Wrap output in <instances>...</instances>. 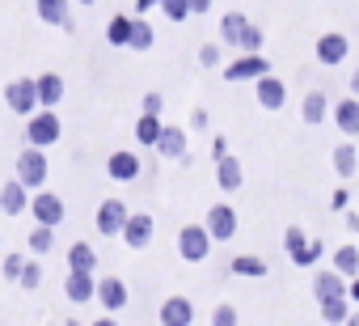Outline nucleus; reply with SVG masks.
<instances>
[{"mask_svg": "<svg viewBox=\"0 0 359 326\" xmlns=\"http://www.w3.org/2000/svg\"><path fill=\"white\" fill-rule=\"evenodd\" d=\"M85 326H118V322H114V313H102L97 322H85Z\"/></svg>", "mask_w": 359, "mask_h": 326, "instance_id": "obj_50", "label": "nucleus"}, {"mask_svg": "<svg viewBox=\"0 0 359 326\" xmlns=\"http://www.w3.org/2000/svg\"><path fill=\"white\" fill-rule=\"evenodd\" d=\"M30 212H34V225H47V229H60V225L68 221V204H64L55 191H34Z\"/></svg>", "mask_w": 359, "mask_h": 326, "instance_id": "obj_5", "label": "nucleus"}, {"mask_svg": "<svg viewBox=\"0 0 359 326\" xmlns=\"http://www.w3.org/2000/svg\"><path fill=\"white\" fill-rule=\"evenodd\" d=\"M321 259H325V242L321 237H309V250H304V263L300 267H317Z\"/></svg>", "mask_w": 359, "mask_h": 326, "instance_id": "obj_41", "label": "nucleus"}, {"mask_svg": "<svg viewBox=\"0 0 359 326\" xmlns=\"http://www.w3.org/2000/svg\"><path fill=\"white\" fill-rule=\"evenodd\" d=\"M330 98H325V89H309L304 98H300V119L309 123V127H317V123H325L330 119Z\"/></svg>", "mask_w": 359, "mask_h": 326, "instance_id": "obj_22", "label": "nucleus"}, {"mask_svg": "<svg viewBox=\"0 0 359 326\" xmlns=\"http://www.w3.org/2000/svg\"><path fill=\"white\" fill-rule=\"evenodd\" d=\"M330 271H338L342 280H355V275H359V246H351V242H346V246H338V250H334Z\"/></svg>", "mask_w": 359, "mask_h": 326, "instance_id": "obj_26", "label": "nucleus"}, {"mask_svg": "<svg viewBox=\"0 0 359 326\" xmlns=\"http://www.w3.org/2000/svg\"><path fill=\"white\" fill-rule=\"evenodd\" d=\"M93 301H97L106 313H118V309L131 301V292H127V284H123L118 275H102V280H97V296H93Z\"/></svg>", "mask_w": 359, "mask_h": 326, "instance_id": "obj_13", "label": "nucleus"}, {"mask_svg": "<svg viewBox=\"0 0 359 326\" xmlns=\"http://www.w3.org/2000/svg\"><path fill=\"white\" fill-rule=\"evenodd\" d=\"M152 233H156V221L148 212H131L118 237L127 242V250H144V246H152Z\"/></svg>", "mask_w": 359, "mask_h": 326, "instance_id": "obj_10", "label": "nucleus"}, {"mask_svg": "<svg viewBox=\"0 0 359 326\" xmlns=\"http://www.w3.org/2000/svg\"><path fill=\"white\" fill-rule=\"evenodd\" d=\"M212 157H216V161H220V157H229V140H224V136H216V140H212Z\"/></svg>", "mask_w": 359, "mask_h": 326, "instance_id": "obj_45", "label": "nucleus"}, {"mask_svg": "<svg viewBox=\"0 0 359 326\" xmlns=\"http://www.w3.org/2000/svg\"><path fill=\"white\" fill-rule=\"evenodd\" d=\"M26 250H30V259H43V254H51V250H55V229H47V225H34V229H30V237H26Z\"/></svg>", "mask_w": 359, "mask_h": 326, "instance_id": "obj_30", "label": "nucleus"}, {"mask_svg": "<svg viewBox=\"0 0 359 326\" xmlns=\"http://www.w3.org/2000/svg\"><path fill=\"white\" fill-rule=\"evenodd\" d=\"M245 26H250V18H245V13H237V9H233V13H224V18H220V47H233V51H237V43H241V30H245Z\"/></svg>", "mask_w": 359, "mask_h": 326, "instance_id": "obj_25", "label": "nucleus"}, {"mask_svg": "<svg viewBox=\"0 0 359 326\" xmlns=\"http://www.w3.org/2000/svg\"><path fill=\"white\" fill-rule=\"evenodd\" d=\"M76 5H93V0H76Z\"/></svg>", "mask_w": 359, "mask_h": 326, "instance_id": "obj_54", "label": "nucleus"}, {"mask_svg": "<svg viewBox=\"0 0 359 326\" xmlns=\"http://www.w3.org/2000/svg\"><path fill=\"white\" fill-rule=\"evenodd\" d=\"M34 18L43 22V26H55V30H76V22H72V9H68V0H34Z\"/></svg>", "mask_w": 359, "mask_h": 326, "instance_id": "obj_11", "label": "nucleus"}, {"mask_svg": "<svg viewBox=\"0 0 359 326\" xmlns=\"http://www.w3.org/2000/svg\"><path fill=\"white\" fill-rule=\"evenodd\" d=\"M330 119L338 123V131H342L346 140H355V136H359V98H338V102L330 106Z\"/></svg>", "mask_w": 359, "mask_h": 326, "instance_id": "obj_20", "label": "nucleus"}, {"mask_svg": "<svg viewBox=\"0 0 359 326\" xmlns=\"http://www.w3.org/2000/svg\"><path fill=\"white\" fill-rule=\"evenodd\" d=\"M34 89H39V110H55L68 93V81L60 72H43V77H34Z\"/></svg>", "mask_w": 359, "mask_h": 326, "instance_id": "obj_16", "label": "nucleus"}, {"mask_svg": "<svg viewBox=\"0 0 359 326\" xmlns=\"http://www.w3.org/2000/svg\"><path fill=\"white\" fill-rule=\"evenodd\" d=\"M346 326H359V309H351V318H346Z\"/></svg>", "mask_w": 359, "mask_h": 326, "instance_id": "obj_52", "label": "nucleus"}, {"mask_svg": "<svg viewBox=\"0 0 359 326\" xmlns=\"http://www.w3.org/2000/svg\"><path fill=\"white\" fill-rule=\"evenodd\" d=\"M60 136H64V123L55 110H34L26 119V144L30 148H51V144H60Z\"/></svg>", "mask_w": 359, "mask_h": 326, "instance_id": "obj_1", "label": "nucleus"}, {"mask_svg": "<svg viewBox=\"0 0 359 326\" xmlns=\"http://www.w3.org/2000/svg\"><path fill=\"white\" fill-rule=\"evenodd\" d=\"M131 22H135V13H114V18L106 22V43H110V47H127Z\"/></svg>", "mask_w": 359, "mask_h": 326, "instance_id": "obj_28", "label": "nucleus"}, {"mask_svg": "<svg viewBox=\"0 0 359 326\" xmlns=\"http://www.w3.org/2000/svg\"><path fill=\"white\" fill-rule=\"evenodd\" d=\"M187 5H191V18H195V13H208L212 9V0H187Z\"/></svg>", "mask_w": 359, "mask_h": 326, "instance_id": "obj_49", "label": "nucleus"}, {"mask_svg": "<svg viewBox=\"0 0 359 326\" xmlns=\"http://www.w3.org/2000/svg\"><path fill=\"white\" fill-rule=\"evenodd\" d=\"M346 318H351V301H346V296L321 301V322H330V326H346Z\"/></svg>", "mask_w": 359, "mask_h": 326, "instance_id": "obj_34", "label": "nucleus"}, {"mask_svg": "<svg viewBox=\"0 0 359 326\" xmlns=\"http://www.w3.org/2000/svg\"><path fill=\"white\" fill-rule=\"evenodd\" d=\"M212 246L216 242L208 237L203 225H182V229H177V254H182V263H208Z\"/></svg>", "mask_w": 359, "mask_h": 326, "instance_id": "obj_2", "label": "nucleus"}, {"mask_svg": "<svg viewBox=\"0 0 359 326\" xmlns=\"http://www.w3.org/2000/svg\"><path fill=\"white\" fill-rule=\"evenodd\" d=\"M64 296L72 305H89L97 296V275H85V271H68L64 275Z\"/></svg>", "mask_w": 359, "mask_h": 326, "instance_id": "obj_19", "label": "nucleus"}, {"mask_svg": "<svg viewBox=\"0 0 359 326\" xmlns=\"http://www.w3.org/2000/svg\"><path fill=\"white\" fill-rule=\"evenodd\" d=\"M283 250H287V259H292V267H300V263H304V250H309V237H304V229H300V225H287V229H283Z\"/></svg>", "mask_w": 359, "mask_h": 326, "instance_id": "obj_31", "label": "nucleus"}, {"mask_svg": "<svg viewBox=\"0 0 359 326\" xmlns=\"http://www.w3.org/2000/svg\"><path fill=\"white\" fill-rule=\"evenodd\" d=\"M313 296H317V305H321V301H334V296H346V280L325 267V271L313 275Z\"/></svg>", "mask_w": 359, "mask_h": 326, "instance_id": "obj_23", "label": "nucleus"}, {"mask_svg": "<svg viewBox=\"0 0 359 326\" xmlns=\"http://www.w3.org/2000/svg\"><path fill=\"white\" fill-rule=\"evenodd\" d=\"M334 174L346 183V178H355L359 174V148L351 144V140H342L338 148H334Z\"/></svg>", "mask_w": 359, "mask_h": 326, "instance_id": "obj_24", "label": "nucleus"}, {"mask_svg": "<svg viewBox=\"0 0 359 326\" xmlns=\"http://www.w3.org/2000/svg\"><path fill=\"white\" fill-rule=\"evenodd\" d=\"M152 43H156V30H152V22L135 18V22H131V39H127V51H152Z\"/></svg>", "mask_w": 359, "mask_h": 326, "instance_id": "obj_33", "label": "nucleus"}, {"mask_svg": "<svg viewBox=\"0 0 359 326\" xmlns=\"http://www.w3.org/2000/svg\"><path fill=\"white\" fill-rule=\"evenodd\" d=\"M18 284H22L26 292H34V288L43 284V263H39V259H26V267H22V275H18Z\"/></svg>", "mask_w": 359, "mask_h": 326, "instance_id": "obj_36", "label": "nucleus"}, {"mask_svg": "<svg viewBox=\"0 0 359 326\" xmlns=\"http://www.w3.org/2000/svg\"><path fill=\"white\" fill-rule=\"evenodd\" d=\"M233 275H241V280H262L266 275V259H258V254H233Z\"/></svg>", "mask_w": 359, "mask_h": 326, "instance_id": "obj_32", "label": "nucleus"}, {"mask_svg": "<svg viewBox=\"0 0 359 326\" xmlns=\"http://www.w3.org/2000/svg\"><path fill=\"white\" fill-rule=\"evenodd\" d=\"M317 64H325V68H338L346 56H351V39L346 34H338V30H330V34H321L317 39Z\"/></svg>", "mask_w": 359, "mask_h": 326, "instance_id": "obj_12", "label": "nucleus"}, {"mask_svg": "<svg viewBox=\"0 0 359 326\" xmlns=\"http://www.w3.org/2000/svg\"><path fill=\"white\" fill-rule=\"evenodd\" d=\"M220 72H224L229 85H237V81H262V77H271V60H266V56H237V60L224 64Z\"/></svg>", "mask_w": 359, "mask_h": 326, "instance_id": "obj_7", "label": "nucleus"}, {"mask_svg": "<svg viewBox=\"0 0 359 326\" xmlns=\"http://www.w3.org/2000/svg\"><path fill=\"white\" fill-rule=\"evenodd\" d=\"M161 13L169 22H187L191 18V5H187V0H161Z\"/></svg>", "mask_w": 359, "mask_h": 326, "instance_id": "obj_40", "label": "nucleus"}, {"mask_svg": "<svg viewBox=\"0 0 359 326\" xmlns=\"http://www.w3.org/2000/svg\"><path fill=\"white\" fill-rule=\"evenodd\" d=\"M93 267H97L93 246H89V242H72V246H68V271H85V275H93Z\"/></svg>", "mask_w": 359, "mask_h": 326, "instance_id": "obj_27", "label": "nucleus"}, {"mask_svg": "<svg viewBox=\"0 0 359 326\" xmlns=\"http://www.w3.org/2000/svg\"><path fill=\"white\" fill-rule=\"evenodd\" d=\"M152 9H161V0H135V18H144V13H152Z\"/></svg>", "mask_w": 359, "mask_h": 326, "instance_id": "obj_46", "label": "nucleus"}, {"mask_svg": "<svg viewBox=\"0 0 359 326\" xmlns=\"http://www.w3.org/2000/svg\"><path fill=\"white\" fill-rule=\"evenodd\" d=\"M351 98H359V68L351 72Z\"/></svg>", "mask_w": 359, "mask_h": 326, "instance_id": "obj_51", "label": "nucleus"}, {"mask_svg": "<svg viewBox=\"0 0 359 326\" xmlns=\"http://www.w3.org/2000/svg\"><path fill=\"white\" fill-rule=\"evenodd\" d=\"M330 208H334V212H346V208H351V191H346V187H334Z\"/></svg>", "mask_w": 359, "mask_h": 326, "instance_id": "obj_42", "label": "nucleus"}, {"mask_svg": "<svg viewBox=\"0 0 359 326\" xmlns=\"http://www.w3.org/2000/svg\"><path fill=\"white\" fill-rule=\"evenodd\" d=\"M161 127H165V119H161V115H140V119H135V144H144V148H156V136H161Z\"/></svg>", "mask_w": 359, "mask_h": 326, "instance_id": "obj_29", "label": "nucleus"}, {"mask_svg": "<svg viewBox=\"0 0 359 326\" xmlns=\"http://www.w3.org/2000/svg\"><path fill=\"white\" fill-rule=\"evenodd\" d=\"M203 229L212 242H233L237 237V208L233 204H212L203 216Z\"/></svg>", "mask_w": 359, "mask_h": 326, "instance_id": "obj_6", "label": "nucleus"}, {"mask_svg": "<svg viewBox=\"0 0 359 326\" xmlns=\"http://www.w3.org/2000/svg\"><path fill=\"white\" fill-rule=\"evenodd\" d=\"M346 301H351V305H359V275H355V280H346Z\"/></svg>", "mask_w": 359, "mask_h": 326, "instance_id": "obj_48", "label": "nucleus"}, {"mask_svg": "<svg viewBox=\"0 0 359 326\" xmlns=\"http://www.w3.org/2000/svg\"><path fill=\"white\" fill-rule=\"evenodd\" d=\"M262 43H266V39H262V30L250 22V26L241 30V43H237V51H241V56H262Z\"/></svg>", "mask_w": 359, "mask_h": 326, "instance_id": "obj_35", "label": "nucleus"}, {"mask_svg": "<svg viewBox=\"0 0 359 326\" xmlns=\"http://www.w3.org/2000/svg\"><path fill=\"white\" fill-rule=\"evenodd\" d=\"M199 64L203 68H224V47L220 43H203L199 47Z\"/></svg>", "mask_w": 359, "mask_h": 326, "instance_id": "obj_37", "label": "nucleus"}, {"mask_svg": "<svg viewBox=\"0 0 359 326\" xmlns=\"http://www.w3.org/2000/svg\"><path fill=\"white\" fill-rule=\"evenodd\" d=\"M22 212H30V191L18 178L0 183V216H22Z\"/></svg>", "mask_w": 359, "mask_h": 326, "instance_id": "obj_18", "label": "nucleus"}, {"mask_svg": "<svg viewBox=\"0 0 359 326\" xmlns=\"http://www.w3.org/2000/svg\"><path fill=\"white\" fill-rule=\"evenodd\" d=\"M60 326H85V322H76V318H68V322H60Z\"/></svg>", "mask_w": 359, "mask_h": 326, "instance_id": "obj_53", "label": "nucleus"}, {"mask_svg": "<svg viewBox=\"0 0 359 326\" xmlns=\"http://www.w3.org/2000/svg\"><path fill=\"white\" fill-rule=\"evenodd\" d=\"M241 183H245V170H241V161L229 152V157H220L216 161V187L224 191V195H233V191H241Z\"/></svg>", "mask_w": 359, "mask_h": 326, "instance_id": "obj_21", "label": "nucleus"}, {"mask_svg": "<svg viewBox=\"0 0 359 326\" xmlns=\"http://www.w3.org/2000/svg\"><path fill=\"white\" fill-rule=\"evenodd\" d=\"M156 322H161V326H191V322H195V305H191V296H165Z\"/></svg>", "mask_w": 359, "mask_h": 326, "instance_id": "obj_15", "label": "nucleus"}, {"mask_svg": "<svg viewBox=\"0 0 359 326\" xmlns=\"http://www.w3.org/2000/svg\"><path fill=\"white\" fill-rule=\"evenodd\" d=\"M127 216H131V208L123 204V200H102L97 204V216H93V225H97V233L102 237H118L123 233V225H127Z\"/></svg>", "mask_w": 359, "mask_h": 326, "instance_id": "obj_8", "label": "nucleus"}, {"mask_svg": "<svg viewBox=\"0 0 359 326\" xmlns=\"http://www.w3.org/2000/svg\"><path fill=\"white\" fill-rule=\"evenodd\" d=\"M241 318H237V305H229V301H220L216 309H212V326H237Z\"/></svg>", "mask_w": 359, "mask_h": 326, "instance_id": "obj_39", "label": "nucleus"}, {"mask_svg": "<svg viewBox=\"0 0 359 326\" xmlns=\"http://www.w3.org/2000/svg\"><path fill=\"white\" fill-rule=\"evenodd\" d=\"M156 152H161L165 161H187V127L165 123L161 136H156Z\"/></svg>", "mask_w": 359, "mask_h": 326, "instance_id": "obj_14", "label": "nucleus"}, {"mask_svg": "<svg viewBox=\"0 0 359 326\" xmlns=\"http://www.w3.org/2000/svg\"><path fill=\"white\" fill-rule=\"evenodd\" d=\"M47 174H51V166H47V152L43 148H26V152H18V183L30 191V187H47Z\"/></svg>", "mask_w": 359, "mask_h": 326, "instance_id": "obj_3", "label": "nucleus"}, {"mask_svg": "<svg viewBox=\"0 0 359 326\" xmlns=\"http://www.w3.org/2000/svg\"><path fill=\"white\" fill-rule=\"evenodd\" d=\"M5 106H9L13 115L30 119V115L39 110V89H34V77H18V81H9V85H5Z\"/></svg>", "mask_w": 359, "mask_h": 326, "instance_id": "obj_4", "label": "nucleus"}, {"mask_svg": "<svg viewBox=\"0 0 359 326\" xmlns=\"http://www.w3.org/2000/svg\"><path fill=\"white\" fill-rule=\"evenodd\" d=\"M342 225H346L351 233H359V212H351V208H346V212H342Z\"/></svg>", "mask_w": 359, "mask_h": 326, "instance_id": "obj_47", "label": "nucleus"}, {"mask_svg": "<svg viewBox=\"0 0 359 326\" xmlns=\"http://www.w3.org/2000/svg\"><path fill=\"white\" fill-rule=\"evenodd\" d=\"M26 259H30V254H18V250H13V254H5V259H0V271H5V280H13V284H18V275H22Z\"/></svg>", "mask_w": 359, "mask_h": 326, "instance_id": "obj_38", "label": "nucleus"}, {"mask_svg": "<svg viewBox=\"0 0 359 326\" xmlns=\"http://www.w3.org/2000/svg\"><path fill=\"white\" fill-rule=\"evenodd\" d=\"M254 98H258V106H262V110H283V106H287V85L271 72V77L254 81Z\"/></svg>", "mask_w": 359, "mask_h": 326, "instance_id": "obj_17", "label": "nucleus"}, {"mask_svg": "<svg viewBox=\"0 0 359 326\" xmlns=\"http://www.w3.org/2000/svg\"><path fill=\"white\" fill-rule=\"evenodd\" d=\"M144 174V166H140V152H131V148H118V152H110L106 157V178L110 183H135Z\"/></svg>", "mask_w": 359, "mask_h": 326, "instance_id": "obj_9", "label": "nucleus"}, {"mask_svg": "<svg viewBox=\"0 0 359 326\" xmlns=\"http://www.w3.org/2000/svg\"><path fill=\"white\" fill-rule=\"evenodd\" d=\"M208 123H212V115H208L203 106H195V110H191V127H199V131H203Z\"/></svg>", "mask_w": 359, "mask_h": 326, "instance_id": "obj_44", "label": "nucleus"}, {"mask_svg": "<svg viewBox=\"0 0 359 326\" xmlns=\"http://www.w3.org/2000/svg\"><path fill=\"white\" fill-rule=\"evenodd\" d=\"M140 106H144V115H161L165 98H161V93H144V102H140Z\"/></svg>", "mask_w": 359, "mask_h": 326, "instance_id": "obj_43", "label": "nucleus"}]
</instances>
